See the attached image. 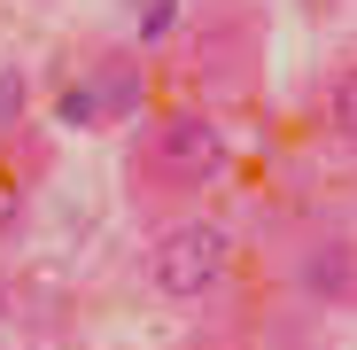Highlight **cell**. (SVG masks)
<instances>
[{"mask_svg": "<svg viewBox=\"0 0 357 350\" xmlns=\"http://www.w3.org/2000/svg\"><path fill=\"white\" fill-rule=\"evenodd\" d=\"M178 24V0H148V8H140V39H163Z\"/></svg>", "mask_w": 357, "mask_h": 350, "instance_id": "8", "label": "cell"}, {"mask_svg": "<svg viewBox=\"0 0 357 350\" xmlns=\"http://www.w3.org/2000/svg\"><path fill=\"white\" fill-rule=\"evenodd\" d=\"M326 109H334V133L349 140V133H357V86H349V71H342V78L326 86Z\"/></svg>", "mask_w": 357, "mask_h": 350, "instance_id": "7", "label": "cell"}, {"mask_svg": "<svg viewBox=\"0 0 357 350\" xmlns=\"http://www.w3.org/2000/svg\"><path fill=\"white\" fill-rule=\"evenodd\" d=\"M93 101H101V117H132V101H140V63L109 54L101 78H93Z\"/></svg>", "mask_w": 357, "mask_h": 350, "instance_id": "4", "label": "cell"}, {"mask_svg": "<svg viewBox=\"0 0 357 350\" xmlns=\"http://www.w3.org/2000/svg\"><path fill=\"white\" fill-rule=\"evenodd\" d=\"M54 125H63V133L101 125V101H93V86H63V101H54Z\"/></svg>", "mask_w": 357, "mask_h": 350, "instance_id": "6", "label": "cell"}, {"mask_svg": "<svg viewBox=\"0 0 357 350\" xmlns=\"http://www.w3.org/2000/svg\"><path fill=\"white\" fill-rule=\"evenodd\" d=\"M0 319H8V296H0Z\"/></svg>", "mask_w": 357, "mask_h": 350, "instance_id": "9", "label": "cell"}, {"mask_svg": "<svg viewBox=\"0 0 357 350\" xmlns=\"http://www.w3.org/2000/svg\"><path fill=\"white\" fill-rule=\"evenodd\" d=\"M218 171H225V125L202 117V109H171L155 125V140H148V180L163 195H195Z\"/></svg>", "mask_w": 357, "mask_h": 350, "instance_id": "1", "label": "cell"}, {"mask_svg": "<svg viewBox=\"0 0 357 350\" xmlns=\"http://www.w3.org/2000/svg\"><path fill=\"white\" fill-rule=\"evenodd\" d=\"M303 288H311L319 304H349V288H357L349 242H311V257H303Z\"/></svg>", "mask_w": 357, "mask_h": 350, "instance_id": "3", "label": "cell"}, {"mask_svg": "<svg viewBox=\"0 0 357 350\" xmlns=\"http://www.w3.org/2000/svg\"><path fill=\"white\" fill-rule=\"evenodd\" d=\"M225 265H233V242H225V226H210V218H187V226H171L155 242V288L178 296V304L210 296V288L225 280Z\"/></svg>", "mask_w": 357, "mask_h": 350, "instance_id": "2", "label": "cell"}, {"mask_svg": "<svg viewBox=\"0 0 357 350\" xmlns=\"http://www.w3.org/2000/svg\"><path fill=\"white\" fill-rule=\"evenodd\" d=\"M31 117V71L24 63H0V140Z\"/></svg>", "mask_w": 357, "mask_h": 350, "instance_id": "5", "label": "cell"}]
</instances>
